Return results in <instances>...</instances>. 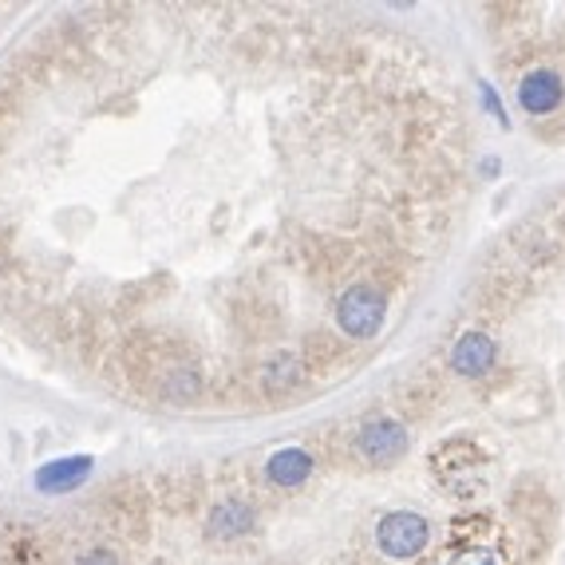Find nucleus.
Listing matches in <instances>:
<instances>
[{"instance_id": "39448f33", "label": "nucleus", "mask_w": 565, "mask_h": 565, "mask_svg": "<svg viewBox=\"0 0 565 565\" xmlns=\"http://www.w3.org/2000/svg\"><path fill=\"white\" fill-rule=\"evenodd\" d=\"M494 356H499V352H494V340L482 337V332H467V337L455 344L451 367L459 376H482V372H490Z\"/></svg>"}, {"instance_id": "9b49d317", "label": "nucleus", "mask_w": 565, "mask_h": 565, "mask_svg": "<svg viewBox=\"0 0 565 565\" xmlns=\"http://www.w3.org/2000/svg\"><path fill=\"white\" fill-rule=\"evenodd\" d=\"M482 99H487V107H490V111H494V119H499L502 122V127H507V111H502V107H499V99H494V92H490V87L487 84H482Z\"/></svg>"}, {"instance_id": "f03ea898", "label": "nucleus", "mask_w": 565, "mask_h": 565, "mask_svg": "<svg viewBox=\"0 0 565 565\" xmlns=\"http://www.w3.org/2000/svg\"><path fill=\"white\" fill-rule=\"evenodd\" d=\"M337 321H340V329L356 340L376 337L380 324H384V297H380L372 285H352L337 301Z\"/></svg>"}, {"instance_id": "423d86ee", "label": "nucleus", "mask_w": 565, "mask_h": 565, "mask_svg": "<svg viewBox=\"0 0 565 565\" xmlns=\"http://www.w3.org/2000/svg\"><path fill=\"white\" fill-rule=\"evenodd\" d=\"M257 522V510L249 507L245 499H226L222 507H214V514H210L206 530L210 537H242L249 534Z\"/></svg>"}, {"instance_id": "1a4fd4ad", "label": "nucleus", "mask_w": 565, "mask_h": 565, "mask_svg": "<svg viewBox=\"0 0 565 565\" xmlns=\"http://www.w3.org/2000/svg\"><path fill=\"white\" fill-rule=\"evenodd\" d=\"M447 565H499V562H494L490 550H462V554H455Z\"/></svg>"}, {"instance_id": "20e7f679", "label": "nucleus", "mask_w": 565, "mask_h": 565, "mask_svg": "<svg viewBox=\"0 0 565 565\" xmlns=\"http://www.w3.org/2000/svg\"><path fill=\"white\" fill-rule=\"evenodd\" d=\"M565 99V87H562V76L557 72H550V67H537V72H530L526 79H522L519 87V104L526 115H550L557 111Z\"/></svg>"}, {"instance_id": "9d476101", "label": "nucleus", "mask_w": 565, "mask_h": 565, "mask_svg": "<svg viewBox=\"0 0 565 565\" xmlns=\"http://www.w3.org/2000/svg\"><path fill=\"white\" fill-rule=\"evenodd\" d=\"M76 565H119V557L111 550H87V554H79Z\"/></svg>"}, {"instance_id": "6e6552de", "label": "nucleus", "mask_w": 565, "mask_h": 565, "mask_svg": "<svg viewBox=\"0 0 565 565\" xmlns=\"http://www.w3.org/2000/svg\"><path fill=\"white\" fill-rule=\"evenodd\" d=\"M309 475H312V455L301 451V447L277 451L274 459H269V479H274L277 487H301Z\"/></svg>"}, {"instance_id": "7ed1b4c3", "label": "nucleus", "mask_w": 565, "mask_h": 565, "mask_svg": "<svg viewBox=\"0 0 565 565\" xmlns=\"http://www.w3.org/2000/svg\"><path fill=\"white\" fill-rule=\"evenodd\" d=\"M356 447L367 462H392L407 451V427L396 419H367L356 435Z\"/></svg>"}, {"instance_id": "0eeeda50", "label": "nucleus", "mask_w": 565, "mask_h": 565, "mask_svg": "<svg viewBox=\"0 0 565 565\" xmlns=\"http://www.w3.org/2000/svg\"><path fill=\"white\" fill-rule=\"evenodd\" d=\"M87 471H92V459H87V455H76V459H56V462H47V467H40L36 471V487L47 490V494H60V490L79 487V482L87 479Z\"/></svg>"}, {"instance_id": "f257e3e1", "label": "nucleus", "mask_w": 565, "mask_h": 565, "mask_svg": "<svg viewBox=\"0 0 565 565\" xmlns=\"http://www.w3.org/2000/svg\"><path fill=\"white\" fill-rule=\"evenodd\" d=\"M427 519L424 514H412V510H392V514H384L376 526V546L384 550L387 557H396V562H404V557H415L424 554L427 546Z\"/></svg>"}]
</instances>
